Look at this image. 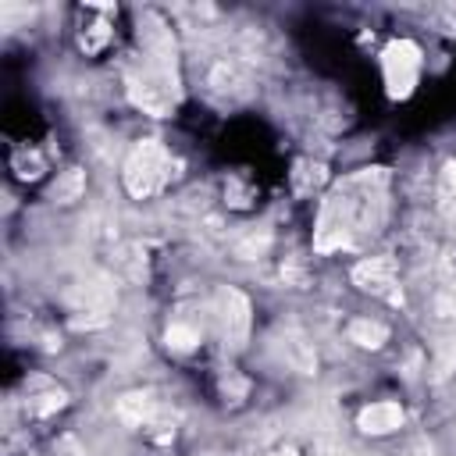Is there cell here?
Here are the masks:
<instances>
[{"mask_svg": "<svg viewBox=\"0 0 456 456\" xmlns=\"http://www.w3.org/2000/svg\"><path fill=\"white\" fill-rule=\"evenodd\" d=\"M217 321H221V338L232 349H242L249 338V299L239 289H224L217 296Z\"/></svg>", "mask_w": 456, "mask_h": 456, "instance_id": "cell-5", "label": "cell"}, {"mask_svg": "<svg viewBox=\"0 0 456 456\" xmlns=\"http://www.w3.org/2000/svg\"><path fill=\"white\" fill-rule=\"evenodd\" d=\"M353 285H360L370 296H381L388 303H403V289H399V267L392 256H363L353 267Z\"/></svg>", "mask_w": 456, "mask_h": 456, "instance_id": "cell-4", "label": "cell"}, {"mask_svg": "<svg viewBox=\"0 0 456 456\" xmlns=\"http://www.w3.org/2000/svg\"><path fill=\"white\" fill-rule=\"evenodd\" d=\"M271 456H299L296 449H278V452H271Z\"/></svg>", "mask_w": 456, "mask_h": 456, "instance_id": "cell-15", "label": "cell"}, {"mask_svg": "<svg viewBox=\"0 0 456 456\" xmlns=\"http://www.w3.org/2000/svg\"><path fill=\"white\" fill-rule=\"evenodd\" d=\"M82 189H86V178H82V171H64V175L53 182L50 196H53L57 203H68V200H78V196H82Z\"/></svg>", "mask_w": 456, "mask_h": 456, "instance_id": "cell-9", "label": "cell"}, {"mask_svg": "<svg viewBox=\"0 0 456 456\" xmlns=\"http://www.w3.org/2000/svg\"><path fill=\"white\" fill-rule=\"evenodd\" d=\"M171 167H175V160H171L167 146L157 142V139H142V142H135L132 153L125 157L121 182H125L128 196H135V200H150V196L164 192V185H167L171 175H175Z\"/></svg>", "mask_w": 456, "mask_h": 456, "instance_id": "cell-2", "label": "cell"}, {"mask_svg": "<svg viewBox=\"0 0 456 456\" xmlns=\"http://www.w3.org/2000/svg\"><path fill=\"white\" fill-rule=\"evenodd\" d=\"M118 417L121 420H128V424H135V428H142V424H150L153 417H157V403L150 399V395H121V403H118Z\"/></svg>", "mask_w": 456, "mask_h": 456, "instance_id": "cell-8", "label": "cell"}, {"mask_svg": "<svg viewBox=\"0 0 456 456\" xmlns=\"http://www.w3.org/2000/svg\"><path fill=\"white\" fill-rule=\"evenodd\" d=\"M64 403H68V395H64L61 388H50V392L28 399V413H36V417H50V413H57Z\"/></svg>", "mask_w": 456, "mask_h": 456, "instance_id": "cell-12", "label": "cell"}, {"mask_svg": "<svg viewBox=\"0 0 456 456\" xmlns=\"http://www.w3.org/2000/svg\"><path fill=\"white\" fill-rule=\"evenodd\" d=\"M452 281H456V267H452Z\"/></svg>", "mask_w": 456, "mask_h": 456, "instance_id": "cell-16", "label": "cell"}, {"mask_svg": "<svg viewBox=\"0 0 456 456\" xmlns=\"http://www.w3.org/2000/svg\"><path fill=\"white\" fill-rule=\"evenodd\" d=\"M107 39H110V28H107V21H96V25H89V28L82 32L78 46H82L86 53H96V50H100Z\"/></svg>", "mask_w": 456, "mask_h": 456, "instance_id": "cell-13", "label": "cell"}, {"mask_svg": "<svg viewBox=\"0 0 456 456\" xmlns=\"http://www.w3.org/2000/svg\"><path fill=\"white\" fill-rule=\"evenodd\" d=\"M346 335H349V342H356L360 349H381V346L388 342V328H385L381 321H370V317L349 321Z\"/></svg>", "mask_w": 456, "mask_h": 456, "instance_id": "cell-7", "label": "cell"}, {"mask_svg": "<svg viewBox=\"0 0 456 456\" xmlns=\"http://www.w3.org/2000/svg\"><path fill=\"white\" fill-rule=\"evenodd\" d=\"M403 420H406L403 406L392 403V399H381V403H370V406L360 410L356 428H360L363 435H392V431L403 428Z\"/></svg>", "mask_w": 456, "mask_h": 456, "instance_id": "cell-6", "label": "cell"}, {"mask_svg": "<svg viewBox=\"0 0 456 456\" xmlns=\"http://www.w3.org/2000/svg\"><path fill=\"white\" fill-rule=\"evenodd\" d=\"M292 182H296L299 192H314V189L324 182V164H306V160H299L296 171H292Z\"/></svg>", "mask_w": 456, "mask_h": 456, "instance_id": "cell-11", "label": "cell"}, {"mask_svg": "<svg viewBox=\"0 0 456 456\" xmlns=\"http://www.w3.org/2000/svg\"><path fill=\"white\" fill-rule=\"evenodd\" d=\"M442 189L456 200V160H449V164L442 167Z\"/></svg>", "mask_w": 456, "mask_h": 456, "instance_id": "cell-14", "label": "cell"}, {"mask_svg": "<svg viewBox=\"0 0 456 456\" xmlns=\"http://www.w3.org/2000/svg\"><path fill=\"white\" fill-rule=\"evenodd\" d=\"M196 342H200V331H196L192 324L175 321V324L167 328V346H171L175 353H189V349H196Z\"/></svg>", "mask_w": 456, "mask_h": 456, "instance_id": "cell-10", "label": "cell"}, {"mask_svg": "<svg viewBox=\"0 0 456 456\" xmlns=\"http://www.w3.org/2000/svg\"><path fill=\"white\" fill-rule=\"evenodd\" d=\"M385 214H388V175H385V167L353 171L321 203V217H317V228H314V249L317 253L356 249L370 235L381 232Z\"/></svg>", "mask_w": 456, "mask_h": 456, "instance_id": "cell-1", "label": "cell"}, {"mask_svg": "<svg viewBox=\"0 0 456 456\" xmlns=\"http://www.w3.org/2000/svg\"><path fill=\"white\" fill-rule=\"evenodd\" d=\"M381 75L392 100H406L420 78V46L410 39H392L381 50Z\"/></svg>", "mask_w": 456, "mask_h": 456, "instance_id": "cell-3", "label": "cell"}]
</instances>
